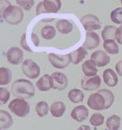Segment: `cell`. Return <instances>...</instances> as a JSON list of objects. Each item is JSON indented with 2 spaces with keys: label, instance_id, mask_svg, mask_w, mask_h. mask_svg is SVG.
<instances>
[{
  "label": "cell",
  "instance_id": "cell-1",
  "mask_svg": "<svg viewBox=\"0 0 122 130\" xmlns=\"http://www.w3.org/2000/svg\"><path fill=\"white\" fill-rule=\"evenodd\" d=\"M11 92L17 98L30 99L35 95V87L30 80L21 78L12 84Z\"/></svg>",
  "mask_w": 122,
  "mask_h": 130
},
{
  "label": "cell",
  "instance_id": "cell-2",
  "mask_svg": "<svg viewBox=\"0 0 122 130\" xmlns=\"http://www.w3.org/2000/svg\"><path fill=\"white\" fill-rule=\"evenodd\" d=\"M1 17L9 24L18 25L23 20L24 12L21 7L11 5L3 11Z\"/></svg>",
  "mask_w": 122,
  "mask_h": 130
},
{
  "label": "cell",
  "instance_id": "cell-3",
  "mask_svg": "<svg viewBox=\"0 0 122 130\" xmlns=\"http://www.w3.org/2000/svg\"><path fill=\"white\" fill-rule=\"evenodd\" d=\"M11 112L18 117H25L29 113V104L22 98H15L11 101L8 105Z\"/></svg>",
  "mask_w": 122,
  "mask_h": 130
},
{
  "label": "cell",
  "instance_id": "cell-4",
  "mask_svg": "<svg viewBox=\"0 0 122 130\" xmlns=\"http://www.w3.org/2000/svg\"><path fill=\"white\" fill-rule=\"evenodd\" d=\"M22 70L26 77L30 79H35L38 78L41 73L39 65L32 59L24 60L22 64Z\"/></svg>",
  "mask_w": 122,
  "mask_h": 130
},
{
  "label": "cell",
  "instance_id": "cell-5",
  "mask_svg": "<svg viewBox=\"0 0 122 130\" xmlns=\"http://www.w3.org/2000/svg\"><path fill=\"white\" fill-rule=\"evenodd\" d=\"M80 22L88 32L100 29L101 27L99 19L93 14H87L81 18Z\"/></svg>",
  "mask_w": 122,
  "mask_h": 130
},
{
  "label": "cell",
  "instance_id": "cell-6",
  "mask_svg": "<svg viewBox=\"0 0 122 130\" xmlns=\"http://www.w3.org/2000/svg\"><path fill=\"white\" fill-rule=\"evenodd\" d=\"M48 59L52 67L56 69L66 68L71 62L68 54L60 56L54 53H50L48 55Z\"/></svg>",
  "mask_w": 122,
  "mask_h": 130
},
{
  "label": "cell",
  "instance_id": "cell-7",
  "mask_svg": "<svg viewBox=\"0 0 122 130\" xmlns=\"http://www.w3.org/2000/svg\"><path fill=\"white\" fill-rule=\"evenodd\" d=\"M87 105L91 109L96 111L105 110L106 101L104 96L99 92L90 95L87 101Z\"/></svg>",
  "mask_w": 122,
  "mask_h": 130
},
{
  "label": "cell",
  "instance_id": "cell-8",
  "mask_svg": "<svg viewBox=\"0 0 122 130\" xmlns=\"http://www.w3.org/2000/svg\"><path fill=\"white\" fill-rule=\"evenodd\" d=\"M101 85V79L99 75L94 77L85 76L81 80V86L84 91H93L98 89Z\"/></svg>",
  "mask_w": 122,
  "mask_h": 130
},
{
  "label": "cell",
  "instance_id": "cell-9",
  "mask_svg": "<svg viewBox=\"0 0 122 130\" xmlns=\"http://www.w3.org/2000/svg\"><path fill=\"white\" fill-rule=\"evenodd\" d=\"M24 52L17 47H12L7 52V59L12 65H18L23 61Z\"/></svg>",
  "mask_w": 122,
  "mask_h": 130
},
{
  "label": "cell",
  "instance_id": "cell-10",
  "mask_svg": "<svg viewBox=\"0 0 122 130\" xmlns=\"http://www.w3.org/2000/svg\"><path fill=\"white\" fill-rule=\"evenodd\" d=\"M53 82V89L64 91L68 86V78L64 73L60 72H54L52 75Z\"/></svg>",
  "mask_w": 122,
  "mask_h": 130
},
{
  "label": "cell",
  "instance_id": "cell-11",
  "mask_svg": "<svg viewBox=\"0 0 122 130\" xmlns=\"http://www.w3.org/2000/svg\"><path fill=\"white\" fill-rule=\"evenodd\" d=\"M90 59L92 60L97 67H104L110 62L111 58L106 52L103 51H96L93 52L90 56Z\"/></svg>",
  "mask_w": 122,
  "mask_h": 130
},
{
  "label": "cell",
  "instance_id": "cell-12",
  "mask_svg": "<svg viewBox=\"0 0 122 130\" xmlns=\"http://www.w3.org/2000/svg\"><path fill=\"white\" fill-rule=\"evenodd\" d=\"M100 42V37L97 33L94 31H90L86 33L85 40L83 45L87 50H93L99 45Z\"/></svg>",
  "mask_w": 122,
  "mask_h": 130
},
{
  "label": "cell",
  "instance_id": "cell-13",
  "mask_svg": "<svg viewBox=\"0 0 122 130\" xmlns=\"http://www.w3.org/2000/svg\"><path fill=\"white\" fill-rule=\"evenodd\" d=\"M71 117L74 121L82 122L85 121L89 116V112L85 105H78L74 107L71 111Z\"/></svg>",
  "mask_w": 122,
  "mask_h": 130
},
{
  "label": "cell",
  "instance_id": "cell-14",
  "mask_svg": "<svg viewBox=\"0 0 122 130\" xmlns=\"http://www.w3.org/2000/svg\"><path fill=\"white\" fill-rule=\"evenodd\" d=\"M36 86L41 92H45L53 88V82L52 76L48 74H45L37 81Z\"/></svg>",
  "mask_w": 122,
  "mask_h": 130
},
{
  "label": "cell",
  "instance_id": "cell-15",
  "mask_svg": "<svg viewBox=\"0 0 122 130\" xmlns=\"http://www.w3.org/2000/svg\"><path fill=\"white\" fill-rule=\"evenodd\" d=\"M103 80L106 85L110 87H115L118 83V77L116 72L111 68H107L103 74Z\"/></svg>",
  "mask_w": 122,
  "mask_h": 130
},
{
  "label": "cell",
  "instance_id": "cell-16",
  "mask_svg": "<svg viewBox=\"0 0 122 130\" xmlns=\"http://www.w3.org/2000/svg\"><path fill=\"white\" fill-rule=\"evenodd\" d=\"M88 54L87 48L84 47H80L73 52L68 54L70 62L73 64H78L82 62Z\"/></svg>",
  "mask_w": 122,
  "mask_h": 130
},
{
  "label": "cell",
  "instance_id": "cell-17",
  "mask_svg": "<svg viewBox=\"0 0 122 130\" xmlns=\"http://www.w3.org/2000/svg\"><path fill=\"white\" fill-rule=\"evenodd\" d=\"M82 71L86 77H94L97 75L98 70L95 62L92 59H88L85 61L82 64Z\"/></svg>",
  "mask_w": 122,
  "mask_h": 130
},
{
  "label": "cell",
  "instance_id": "cell-18",
  "mask_svg": "<svg viewBox=\"0 0 122 130\" xmlns=\"http://www.w3.org/2000/svg\"><path fill=\"white\" fill-rule=\"evenodd\" d=\"M43 3L47 13H58L62 7V2L60 0H44Z\"/></svg>",
  "mask_w": 122,
  "mask_h": 130
},
{
  "label": "cell",
  "instance_id": "cell-19",
  "mask_svg": "<svg viewBox=\"0 0 122 130\" xmlns=\"http://www.w3.org/2000/svg\"><path fill=\"white\" fill-rule=\"evenodd\" d=\"M13 120L9 112L6 110H0V128L8 129L13 125Z\"/></svg>",
  "mask_w": 122,
  "mask_h": 130
},
{
  "label": "cell",
  "instance_id": "cell-20",
  "mask_svg": "<svg viewBox=\"0 0 122 130\" xmlns=\"http://www.w3.org/2000/svg\"><path fill=\"white\" fill-rule=\"evenodd\" d=\"M66 109V107L63 102H56L51 105L50 111L53 117L59 118L63 116Z\"/></svg>",
  "mask_w": 122,
  "mask_h": 130
},
{
  "label": "cell",
  "instance_id": "cell-21",
  "mask_svg": "<svg viewBox=\"0 0 122 130\" xmlns=\"http://www.w3.org/2000/svg\"><path fill=\"white\" fill-rule=\"evenodd\" d=\"M56 29L61 34L68 35L73 31V25L68 20L60 19L56 22Z\"/></svg>",
  "mask_w": 122,
  "mask_h": 130
},
{
  "label": "cell",
  "instance_id": "cell-22",
  "mask_svg": "<svg viewBox=\"0 0 122 130\" xmlns=\"http://www.w3.org/2000/svg\"><path fill=\"white\" fill-rule=\"evenodd\" d=\"M68 97L69 100L73 103H79L84 100L85 95L83 91L79 89H73L70 90L68 94Z\"/></svg>",
  "mask_w": 122,
  "mask_h": 130
},
{
  "label": "cell",
  "instance_id": "cell-23",
  "mask_svg": "<svg viewBox=\"0 0 122 130\" xmlns=\"http://www.w3.org/2000/svg\"><path fill=\"white\" fill-rule=\"evenodd\" d=\"M103 47L107 53L111 55H116L119 53V47L114 40L109 39L104 41Z\"/></svg>",
  "mask_w": 122,
  "mask_h": 130
},
{
  "label": "cell",
  "instance_id": "cell-24",
  "mask_svg": "<svg viewBox=\"0 0 122 130\" xmlns=\"http://www.w3.org/2000/svg\"><path fill=\"white\" fill-rule=\"evenodd\" d=\"M12 74L10 70L6 67L0 68V85L7 86L12 80Z\"/></svg>",
  "mask_w": 122,
  "mask_h": 130
},
{
  "label": "cell",
  "instance_id": "cell-25",
  "mask_svg": "<svg viewBox=\"0 0 122 130\" xmlns=\"http://www.w3.org/2000/svg\"><path fill=\"white\" fill-rule=\"evenodd\" d=\"M116 29L117 27L112 25L106 26L101 32L102 38L103 40L106 41L109 39L116 40L115 34Z\"/></svg>",
  "mask_w": 122,
  "mask_h": 130
},
{
  "label": "cell",
  "instance_id": "cell-26",
  "mask_svg": "<svg viewBox=\"0 0 122 130\" xmlns=\"http://www.w3.org/2000/svg\"><path fill=\"white\" fill-rule=\"evenodd\" d=\"M109 130H118L121 125V117L118 115H112L108 117L106 122Z\"/></svg>",
  "mask_w": 122,
  "mask_h": 130
},
{
  "label": "cell",
  "instance_id": "cell-27",
  "mask_svg": "<svg viewBox=\"0 0 122 130\" xmlns=\"http://www.w3.org/2000/svg\"><path fill=\"white\" fill-rule=\"evenodd\" d=\"M97 92H100L104 96V99H105V110L109 109V108H111L112 107V105H113L114 101V96L113 92L111 91L110 90L106 89H100L99 91H98Z\"/></svg>",
  "mask_w": 122,
  "mask_h": 130
},
{
  "label": "cell",
  "instance_id": "cell-28",
  "mask_svg": "<svg viewBox=\"0 0 122 130\" xmlns=\"http://www.w3.org/2000/svg\"><path fill=\"white\" fill-rule=\"evenodd\" d=\"M41 35L42 38L47 40L53 39L56 36V29L53 26L47 25L41 30Z\"/></svg>",
  "mask_w": 122,
  "mask_h": 130
},
{
  "label": "cell",
  "instance_id": "cell-29",
  "mask_svg": "<svg viewBox=\"0 0 122 130\" xmlns=\"http://www.w3.org/2000/svg\"><path fill=\"white\" fill-rule=\"evenodd\" d=\"M37 115L40 117H43L47 116L49 111V106L45 102H39L36 104L35 107Z\"/></svg>",
  "mask_w": 122,
  "mask_h": 130
},
{
  "label": "cell",
  "instance_id": "cell-30",
  "mask_svg": "<svg viewBox=\"0 0 122 130\" xmlns=\"http://www.w3.org/2000/svg\"><path fill=\"white\" fill-rule=\"evenodd\" d=\"M110 18L112 22L116 24H122V8L118 7L111 11Z\"/></svg>",
  "mask_w": 122,
  "mask_h": 130
},
{
  "label": "cell",
  "instance_id": "cell-31",
  "mask_svg": "<svg viewBox=\"0 0 122 130\" xmlns=\"http://www.w3.org/2000/svg\"><path fill=\"white\" fill-rule=\"evenodd\" d=\"M90 123L95 127L102 126L104 122V117L100 113H94L90 118Z\"/></svg>",
  "mask_w": 122,
  "mask_h": 130
},
{
  "label": "cell",
  "instance_id": "cell-32",
  "mask_svg": "<svg viewBox=\"0 0 122 130\" xmlns=\"http://www.w3.org/2000/svg\"><path fill=\"white\" fill-rule=\"evenodd\" d=\"M15 2L21 8L26 11L30 10L34 4V0H15Z\"/></svg>",
  "mask_w": 122,
  "mask_h": 130
},
{
  "label": "cell",
  "instance_id": "cell-33",
  "mask_svg": "<svg viewBox=\"0 0 122 130\" xmlns=\"http://www.w3.org/2000/svg\"><path fill=\"white\" fill-rule=\"evenodd\" d=\"M10 98V92L5 87H0V102L2 104H5Z\"/></svg>",
  "mask_w": 122,
  "mask_h": 130
},
{
  "label": "cell",
  "instance_id": "cell-34",
  "mask_svg": "<svg viewBox=\"0 0 122 130\" xmlns=\"http://www.w3.org/2000/svg\"><path fill=\"white\" fill-rule=\"evenodd\" d=\"M20 44H21V46L22 47V48L26 51H27V52H33L32 50L31 49V48H30L29 46L27 44V41H26V33H24L22 35V37H21V40H20Z\"/></svg>",
  "mask_w": 122,
  "mask_h": 130
},
{
  "label": "cell",
  "instance_id": "cell-35",
  "mask_svg": "<svg viewBox=\"0 0 122 130\" xmlns=\"http://www.w3.org/2000/svg\"><path fill=\"white\" fill-rule=\"evenodd\" d=\"M115 38L117 42L119 45H122V24L117 27V29L116 31Z\"/></svg>",
  "mask_w": 122,
  "mask_h": 130
},
{
  "label": "cell",
  "instance_id": "cell-36",
  "mask_svg": "<svg viewBox=\"0 0 122 130\" xmlns=\"http://www.w3.org/2000/svg\"><path fill=\"white\" fill-rule=\"evenodd\" d=\"M11 5V3L8 0H0V7H1V15L3 13V11L8 7Z\"/></svg>",
  "mask_w": 122,
  "mask_h": 130
},
{
  "label": "cell",
  "instance_id": "cell-37",
  "mask_svg": "<svg viewBox=\"0 0 122 130\" xmlns=\"http://www.w3.org/2000/svg\"><path fill=\"white\" fill-rule=\"evenodd\" d=\"M42 13H47V11L45 10L44 6H43V2L38 3V6L36 7V14L39 15L42 14Z\"/></svg>",
  "mask_w": 122,
  "mask_h": 130
},
{
  "label": "cell",
  "instance_id": "cell-38",
  "mask_svg": "<svg viewBox=\"0 0 122 130\" xmlns=\"http://www.w3.org/2000/svg\"><path fill=\"white\" fill-rule=\"evenodd\" d=\"M115 70L117 74L120 77H122V60L118 61L115 65Z\"/></svg>",
  "mask_w": 122,
  "mask_h": 130
},
{
  "label": "cell",
  "instance_id": "cell-39",
  "mask_svg": "<svg viewBox=\"0 0 122 130\" xmlns=\"http://www.w3.org/2000/svg\"><path fill=\"white\" fill-rule=\"evenodd\" d=\"M31 40L32 42H33V44L35 47H38L39 45V37H38L36 33L33 32L31 34Z\"/></svg>",
  "mask_w": 122,
  "mask_h": 130
},
{
  "label": "cell",
  "instance_id": "cell-40",
  "mask_svg": "<svg viewBox=\"0 0 122 130\" xmlns=\"http://www.w3.org/2000/svg\"><path fill=\"white\" fill-rule=\"evenodd\" d=\"M77 130H91V128L88 125H82L78 127Z\"/></svg>",
  "mask_w": 122,
  "mask_h": 130
},
{
  "label": "cell",
  "instance_id": "cell-41",
  "mask_svg": "<svg viewBox=\"0 0 122 130\" xmlns=\"http://www.w3.org/2000/svg\"><path fill=\"white\" fill-rule=\"evenodd\" d=\"M121 5H122V0H121Z\"/></svg>",
  "mask_w": 122,
  "mask_h": 130
},
{
  "label": "cell",
  "instance_id": "cell-42",
  "mask_svg": "<svg viewBox=\"0 0 122 130\" xmlns=\"http://www.w3.org/2000/svg\"><path fill=\"white\" fill-rule=\"evenodd\" d=\"M119 1H121V0H119Z\"/></svg>",
  "mask_w": 122,
  "mask_h": 130
}]
</instances>
